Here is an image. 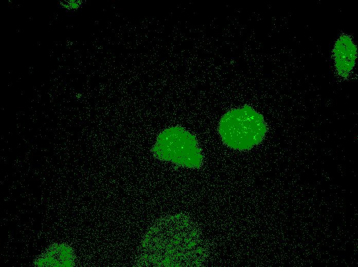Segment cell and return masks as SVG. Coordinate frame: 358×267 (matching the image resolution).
<instances>
[{
  "instance_id": "1",
  "label": "cell",
  "mask_w": 358,
  "mask_h": 267,
  "mask_svg": "<svg viewBox=\"0 0 358 267\" xmlns=\"http://www.w3.org/2000/svg\"><path fill=\"white\" fill-rule=\"evenodd\" d=\"M267 130L263 116L248 105L225 113L218 128L224 143L239 150H249L259 144Z\"/></svg>"
},
{
  "instance_id": "2",
  "label": "cell",
  "mask_w": 358,
  "mask_h": 267,
  "mask_svg": "<svg viewBox=\"0 0 358 267\" xmlns=\"http://www.w3.org/2000/svg\"><path fill=\"white\" fill-rule=\"evenodd\" d=\"M153 151L159 159L189 168H199L203 157L195 137L180 126L168 128L158 136Z\"/></svg>"
},
{
  "instance_id": "3",
  "label": "cell",
  "mask_w": 358,
  "mask_h": 267,
  "mask_svg": "<svg viewBox=\"0 0 358 267\" xmlns=\"http://www.w3.org/2000/svg\"><path fill=\"white\" fill-rule=\"evenodd\" d=\"M357 55V47L351 37L346 34L341 35L333 49L335 67L339 76H349L355 66Z\"/></svg>"
},
{
  "instance_id": "4",
  "label": "cell",
  "mask_w": 358,
  "mask_h": 267,
  "mask_svg": "<svg viewBox=\"0 0 358 267\" xmlns=\"http://www.w3.org/2000/svg\"><path fill=\"white\" fill-rule=\"evenodd\" d=\"M37 264L39 266H72L73 264L72 251L63 245H57L45 253L38 261Z\"/></svg>"
}]
</instances>
